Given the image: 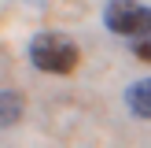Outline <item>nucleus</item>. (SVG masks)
Here are the masks:
<instances>
[{"label":"nucleus","instance_id":"obj_4","mask_svg":"<svg viewBox=\"0 0 151 148\" xmlns=\"http://www.w3.org/2000/svg\"><path fill=\"white\" fill-rule=\"evenodd\" d=\"M22 118V96L15 89H4L0 93V126H15Z\"/></svg>","mask_w":151,"mask_h":148},{"label":"nucleus","instance_id":"obj_1","mask_svg":"<svg viewBox=\"0 0 151 148\" xmlns=\"http://www.w3.org/2000/svg\"><path fill=\"white\" fill-rule=\"evenodd\" d=\"M81 52L66 33H37L29 41V63L44 74H70L78 67Z\"/></svg>","mask_w":151,"mask_h":148},{"label":"nucleus","instance_id":"obj_2","mask_svg":"<svg viewBox=\"0 0 151 148\" xmlns=\"http://www.w3.org/2000/svg\"><path fill=\"white\" fill-rule=\"evenodd\" d=\"M103 26L122 37H147L151 33V7L137 0H111L103 7Z\"/></svg>","mask_w":151,"mask_h":148},{"label":"nucleus","instance_id":"obj_3","mask_svg":"<svg viewBox=\"0 0 151 148\" xmlns=\"http://www.w3.org/2000/svg\"><path fill=\"white\" fill-rule=\"evenodd\" d=\"M125 104L137 118H151V78H140L125 89Z\"/></svg>","mask_w":151,"mask_h":148},{"label":"nucleus","instance_id":"obj_5","mask_svg":"<svg viewBox=\"0 0 151 148\" xmlns=\"http://www.w3.org/2000/svg\"><path fill=\"white\" fill-rule=\"evenodd\" d=\"M133 56H137V59H144V63H151V33L133 41Z\"/></svg>","mask_w":151,"mask_h":148}]
</instances>
